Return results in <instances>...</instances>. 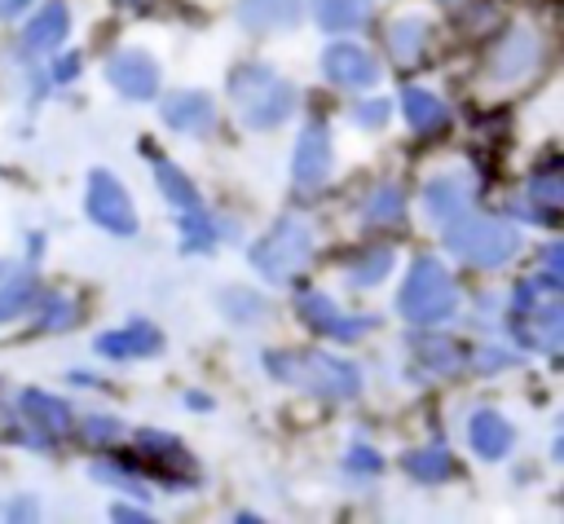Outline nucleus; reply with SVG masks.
<instances>
[{
  "label": "nucleus",
  "instance_id": "1",
  "mask_svg": "<svg viewBox=\"0 0 564 524\" xmlns=\"http://www.w3.org/2000/svg\"><path fill=\"white\" fill-rule=\"evenodd\" d=\"M229 97H234V110L247 128H278L295 110L291 79H282L278 70H269L260 62H247L229 75Z\"/></svg>",
  "mask_w": 564,
  "mask_h": 524
},
{
  "label": "nucleus",
  "instance_id": "2",
  "mask_svg": "<svg viewBox=\"0 0 564 524\" xmlns=\"http://www.w3.org/2000/svg\"><path fill=\"white\" fill-rule=\"evenodd\" d=\"M269 374L282 379V383H300L326 401H348L361 392V379H357V365L330 357V352H269L264 357Z\"/></svg>",
  "mask_w": 564,
  "mask_h": 524
},
{
  "label": "nucleus",
  "instance_id": "3",
  "mask_svg": "<svg viewBox=\"0 0 564 524\" xmlns=\"http://www.w3.org/2000/svg\"><path fill=\"white\" fill-rule=\"evenodd\" d=\"M445 247H449V255H458L476 269H498L520 251V233L507 220L458 211L454 220H445Z\"/></svg>",
  "mask_w": 564,
  "mask_h": 524
},
{
  "label": "nucleus",
  "instance_id": "4",
  "mask_svg": "<svg viewBox=\"0 0 564 524\" xmlns=\"http://www.w3.org/2000/svg\"><path fill=\"white\" fill-rule=\"evenodd\" d=\"M546 62V40L529 22H511L485 53V84L494 88H516L529 75H538Z\"/></svg>",
  "mask_w": 564,
  "mask_h": 524
},
{
  "label": "nucleus",
  "instance_id": "5",
  "mask_svg": "<svg viewBox=\"0 0 564 524\" xmlns=\"http://www.w3.org/2000/svg\"><path fill=\"white\" fill-rule=\"evenodd\" d=\"M454 304H458V295H454V282H449L445 264L432 260V255H419L410 264V277L401 286V295H397L401 317L414 321V326H436L454 313Z\"/></svg>",
  "mask_w": 564,
  "mask_h": 524
},
{
  "label": "nucleus",
  "instance_id": "6",
  "mask_svg": "<svg viewBox=\"0 0 564 524\" xmlns=\"http://www.w3.org/2000/svg\"><path fill=\"white\" fill-rule=\"evenodd\" d=\"M308 255H313V229H308V220H300V216L273 220L269 233L251 247V264H256V273H264L269 282L295 277V273L308 264Z\"/></svg>",
  "mask_w": 564,
  "mask_h": 524
},
{
  "label": "nucleus",
  "instance_id": "7",
  "mask_svg": "<svg viewBox=\"0 0 564 524\" xmlns=\"http://www.w3.org/2000/svg\"><path fill=\"white\" fill-rule=\"evenodd\" d=\"M88 216H93L106 233H119V238H132V233H137V211H132L123 185H119L110 172H93V176H88Z\"/></svg>",
  "mask_w": 564,
  "mask_h": 524
},
{
  "label": "nucleus",
  "instance_id": "8",
  "mask_svg": "<svg viewBox=\"0 0 564 524\" xmlns=\"http://www.w3.org/2000/svg\"><path fill=\"white\" fill-rule=\"evenodd\" d=\"M106 75H110V84H115L123 97H132V101H145V97L159 92V66H154V57L141 53V48L115 53L110 66H106Z\"/></svg>",
  "mask_w": 564,
  "mask_h": 524
},
{
  "label": "nucleus",
  "instance_id": "9",
  "mask_svg": "<svg viewBox=\"0 0 564 524\" xmlns=\"http://www.w3.org/2000/svg\"><path fill=\"white\" fill-rule=\"evenodd\" d=\"M291 172H295V185H304V189H313L330 176V132H326V123H308L300 132Z\"/></svg>",
  "mask_w": 564,
  "mask_h": 524
},
{
  "label": "nucleus",
  "instance_id": "10",
  "mask_svg": "<svg viewBox=\"0 0 564 524\" xmlns=\"http://www.w3.org/2000/svg\"><path fill=\"white\" fill-rule=\"evenodd\" d=\"M295 308H300V317H304L317 335H335V339H357V335H366V330L375 326L370 317H339L335 304H330L322 291H304V295L295 299Z\"/></svg>",
  "mask_w": 564,
  "mask_h": 524
},
{
  "label": "nucleus",
  "instance_id": "11",
  "mask_svg": "<svg viewBox=\"0 0 564 524\" xmlns=\"http://www.w3.org/2000/svg\"><path fill=\"white\" fill-rule=\"evenodd\" d=\"M322 70H326V79H335L344 88H370L379 79L375 57L366 48H357V44H330L322 53Z\"/></svg>",
  "mask_w": 564,
  "mask_h": 524
},
{
  "label": "nucleus",
  "instance_id": "12",
  "mask_svg": "<svg viewBox=\"0 0 564 524\" xmlns=\"http://www.w3.org/2000/svg\"><path fill=\"white\" fill-rule=\"evenodd\" d=\"M159 114H163V123H167V128L189 132V137H203V132L212 128V119H216V106H212V97H207V92L189 88V92H172V97H163Z\"/></svg>",
  "mask_w": 564,
  "mask_h": 524
},
{
  "label": "nucleus",
  "instance_id": "13",
  "mask_svg": "<svg viewBox=\"0 0 564 524\" xmlns=\"http://www.w3.org/2000/svg\"><path fill=\"white\" fill-rule=\"evenodd\" d=\"M304 4L300 0H238V22L251 35H269V31H291L300 22Z\"/></svg>",
  "mask_w": 564,
  "mask_h": 524
},
{
  "label": "nucleus",
  "instance_id": "14",
  "mask_svg": "<svg viewBox=\"0 0 564 524\" xmlns=\"http://www.w3.org/2000/svg\"><path fill=\"white\" fill-rule=\"evenodd\" d=\"M427 31H432V22H427L423 13H405V18L388 22V31H383L388 57H392L397 66H414V62L423 57V48H427Z\"/></svg>",
  "mask_w": 564,
  "mask_h": 524
},
{
  "label": "nucleus",
  "instance_id": "15",
  "mask_svg": "<svg viewBox=\"0 0 564 524\" xmlns=\"http://www.w3.org/2000/svg\"><path fill=\"white\" fill-rule=\"evenodd\" d=\"M516 339H520L524 348L555 352L560 339H564V308H560V304H542V308H529V317L520 313V317H516Z\"/></svg>",
  "mask_w": 564,
  "mask_h": 524
},
{
  "label": "nucleus",
  "instance_id": "16",
  "mask_svg": "<svg viewBox=\"0 0 564 524\" xmlns=\"http://www.w3.org/2000/svg\"><path fill=\"white\" fill-rule=\"evenodd\" d=\"M467 436H471V449H476L480 458H507V454H511V445H516V432H511V423H507L502 414H494V410H480V414H471V427H467Z\"/></svg>",
  "mask_w": 564,
  "mask_h": 524
},
{
  "label": "nucleus",
  "instance_id": "17",
  "mask_svg": "<svg viewBox=\"0 0 564 524\" xmlns=\"http://www.w3.org/2000/svg\"><path fill=\"white\" fill-rule=\"evenodd\" d=\"M22 414H26V423L40 432V436H48V440H57V436H66L70 432V410L57 401V396H48V392H22Z\"/></svg>",
  "mask_w": 564,
  "mask_h": 524
},
{
  "label": "nucleus",
  "instance_id": "18",
  "mask_svg": "<svg viewBox=\"0 0 564 524\" xmlns=\"http://www.w3.org/2000/svg\"><path fill=\"white\" fill-rule=\"evenodd\" d=\"M97 348H101V357H154L163 348V339H159V330L150 321H132L128 330L101 335Z\"/></svg>",
  "mask_w": 564,
  "mask_h": 524
},
{
  "label": "nucleus",
  "instance_id": "19",
  "mask_svg": "<svg viewBox=\"0 0 564 524\" xmlns=\"http://www.w3.org/2000/svg\"><path fill=\"white\" fill-rule=\"evenodd\" d=\"M154 176H159V189H163V198L181 211V216H198L203 211V198H198V189L189 185V176L176 167V163H167V159H154Z\"/></svg>",
  "mask_w": 564,
  "mask_h": 524
},
{
  "label": "nucleus",
  "instance_id": "20",
  "mask_svg": "<svg viewBox=\"0 0 564 524\" xmlns=\"http://www.w3.org/2000/svg\"><path fill=\"white\" fill-rule=\"evenodd\" d=\"M401 106H405V119H410L414 132H427V137H432V132H441V128L449 123L441 97L427 92V88H405V92H401Z\"/></svg>",
  "mask_w": 564,
  "mask_h": 524
},
{
  "label": "nucleus",
  "instance_id": "21",
  "mask_svg": "<svg viewBox=\"0 0 564 524\" xmlns=\"http://www.w3.org/2000/svg\"><path fill=\"white\" fill-rule=\"evenodd\" d=\"M375 0H313V18L322 31H352L370 18Z\"/></svg>",
  "mask_w": 564,
  "mask_h": 524
},
{
  "label": "nucleus",
  "instance_id": "22",
  "mask_svg": "<svg viewBox=\"0 0 564 524\" xmlns=\"http://www.w3.org/2000/svg\"><path fill=\"white\" fill-rule=\"evenodd\" d=\"M66 22H70V18H66V9L53 0V4H44V9H40L31 22H26L22 44H26V48H53V44L66 35Z\"/></svg>",
  "mask_w": 564,
  "mask_h": 524
},
{
  "label": "nucleus",
  "instance_id": "23",
  "mask_svg": "<svg viewBox=\"0 0 564 524\" xmlns=\"http://www.w3.org/2000/svg\"><path fill=\"white\" fill-rule=\"evenodd\" d=\"M423 203H427V216L432 220H454L463 207H467V189L458 185V181H432L427 189H423Z\"/></svg>",
  "mask_w": 564,
  "mask_h": 524
},
{
  "label": "nucleus",
  "instance_id": "24",
  "mask_svg": "<svg viewBox=\"0 0 564 524\" xmlns=\"http://www.w3.org/2000/svg\"><path fill=\"white\" fill-rule=\"evenodd\" d=\"M405 471H410L414 480L432 484V480H445V476L454 471V458H449L441 445H427V449H414V454H405Z\"/></svg>",
  "mask_w": 564,
  "mask_h": 524
},
{
  "label": "nucleus",
  "instance_id": "25",
  "mask_svg": "<svg viewBox=\"0 0 564 524\" xmlns=\"http://www.w3.org/2000/svg\"><path fill=\"white\" fill-rule=\"evenodd\" d=\"M414 352H419V361H423L427 370H436V374H454V370L463 365V348H458L454 339H423Z\"/></svg>",
  "mask_w": 564,
  "mask_h": 524
},
{
  "label": "nucleus",
  "instance_id": "26",
  "mask_svg": "<svg viewBox=\"0 0 564 524\" xmlns=\"http://www.w3.org/2000/svg\"><path fill=\"white\" fill-rule=\"evenodd\" d=\"M216 299H220L225 317H234V321H260V313H264V299L256 291H242V286H225Z\"/></svg>",
  "mask_w": 564,
  "mask_h": 524
},
{
  "label": "nucleus",
  "instance_id": "27",
  "mask_svg": "<svg viewBox=\"0 0 564 524\" xmlns=\"http://www.w3.org/2000/svg\"><path fill=\"white\" fill-rule=\"evenodd\" d=\"M392 260H397V255H392V247H375V251H366V255H357V260H352L348 277H352L357 286H375V282L392 269Z\"/></svg>",
  "mask_w": 564,
  "mask_h": 524
},
{
  "label": "nucleus",
  "instance_id": "28",
  "mask_svg": "<svg viewBox=\"0 0 564 524\" xmlns=\"http://www.w3.org/2000/svg\"><path fill=\"white\" fill-rule=\"evenodd\" d=\"M401 211H405V203H401V189L397 185H379L375 194H370V203H366V220L370 225H397L401 220Z\"/></svg>",
  "mask_w": 564,
  "mask_h": 524
},
{
  "label": "nucleus",
  "instance_id": "29",
  "mask_svg": "<svg viewBox=\"0 0 564 524\" xmlns=\"http://www.w3.org/2000/svg\"><path fill=\"white\" fill-rule=\"evenodd\" d=\"M35 299V282L31 277H13L0 286V321H13L18 313H26Z\"/></svg>",
  "mask_w": 564,
  "mask_h": 524
},
{
  "label": "nucleus",
  "instance_id": "30",
  "mask_svg": "<svg viewBox=\"0 0 564 524\" xmlns=\"http://www.w3.org/2000/svg\"><path fill=\"white\" fill-rule=\"evenodd\" d=\"M529 198L533 203H546V207H560L564 203V181L555 172H542V176L529 181Z\"/></svg>",
  "mask_w": 564,
  "mask_h": 524
},
{
  "label": "nucleus",
  "instance_id": "31",
  "mask_svg": "<svg viewBox=\"0 0 564 524\" xmlns=\"http://www.w3.org/2000/svg\"><path fill=\"white\" fill-rule=\"evenodd\" d=\"M88 476H93V480H106V484H115V489H128V493H137V498H145L141 480H137V476H128V471H119V467H110V462H93V467H88Z\"/></svg>",
  "mask_w": 564,
  "mask_h": 524
},
{
  "label": "nucleus",
  "instance_id": "32",
  "mask_svg": "<svg viewBox=\"0 0 564 524\" xmlns=\"http://www.w3.org/2000/svg\"><path fill=\"white\" fill-rule=\"evenodd\" d=\"M383 119H388V97H375V101L352 106V123H361V128H375V123H383Z\"/></svg>",
  "mask_w": 564,
  "mask_h": 524
},
{
  "label": "nucleus",
  "instance_id": "33",
  "mask_svg": "<svg viewBox=\"0 0 564 524\" xmlns=\"http://www.w3.org/2000/svg\"><path fill=\"white\" fill-rule=\"evenodd\" d=\"M79 313H75V304H66V299H48V313L40 317V330H57V326H70Z\"/></svg>",
  "mask_w": 564,
  "mask_h": 524
},
{
  "label": "nucleus",
  "instance_id": "34",
  "mask_svg": "<svg viewBox=\"0 0 564 524\" xmlns=\"http://www.w3.org/2000/svg\"><path fill=\"white\" fill-rule=\"evenodd\" d=\"M150 454H159V458H181V440H172V436H163V432H141L137 436Z\"/></svg>",
  "mask_w": 564,
  "mask_h": 524
},
{
  "label": "nucleus",
  "instance_id": "35",
  "mask_svg": "<svg viewBox=\"0 0 564 524\" xmlns=\"http://www.w3.org/2000/svg\"><path fill=\"white\" fill-rule=\"evenodd\" d=\"M348 467H352V471H379V454H370L366 445H352V454H348Z\"/></svg>",
  "mask_w": 564,
  "mask_h": 524
},
{
  "label": "nucleus",
  "instance_id": "36",
  "mask_svg": "<svg viewBox=\"0 0 564 524\" xmlns=\"http://www.w3.org/2000/svg\"><path fill=\"white\" fill-rule=\"evenodd\" d=\"M88 436H93V440H110V436H119V423L97 414V418H88Z\"/></svg>",
  "mask_w": 564,
  "mask_h": 524
},
{
  "label": "nucleus",
  "instance_id": "37",
  "mask_svg": "<svg viewBox=\"0 0 564 524\" xmlns=\"http://www.w3.org/2000/svg\"><path fill=\"white\" fill-rule=\"evenodd\" d=\"M53 75H57V79H75V75H79V57H75V53H70V57H57Z\"/></svg>",
  "mask_w": 564,
  "mask_h": 524
},
{
  "label": "nucleus",
  "instance_id": "38",
  "mask_svg": "<svg viewBox=\"0 0 564 524\" xmlns=\"http://www.w3.org/2000/svg\"><path fill=\"white\" fill-rule=\"evenodd\" d=\"M115 520H123V524H141L145 511H137V506H115Z\"/></svg>",
  "mask_w": 564,
  "mask_h": 524
},
{
  "label": "nucleus",
  "instance_id": "39",
  "mask_svg": "<svg viewBox=\"0 0 564 524\" xmlns=\"http://www.w3.org/2000/svg\"><path fill=\"white\" fill-rule=\"evenodd\" d=\"M26 4H31V0H0V18H18Z\"/></svg>",
  "mask_w": 564,
  "mask_h": 524
},
{
  "label": "nucleus",
  "instance_id": "40",
  "mask_svg": "<svg viewBox=\"0 0 564 524\" xmlns=\"http://www.w3.org/2000/svg\"><path fill=\"white\" fill-rule=\"evenodd\" d=\"M4 269H9V264H4V260H0V273H4Z\"/></svg>",
  "mask_w": 564,
  "mask_h": 524
}]
</instances>
